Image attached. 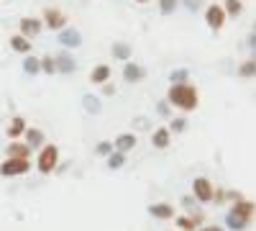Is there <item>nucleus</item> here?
<instances>
[{"label":"nucleus","instance_id":"nucleus-1","mask_svg":"<svg viewBox=\"0 0 256 231\" xmlns=\"http://www.w3.org/2000/svg\"><path fill=\"white\" fill-rule=\"evenodd\" d=\"M166 103L169 106H177L182 111H195L198 108V90L190 85H172L166 93Z\"/></svg>","mask_w":256,"mask_h":231},{"label":"nucleus","instance_id":"nucleus-2","mask_svg":"<svg viewBox=\"0 0 256 231\" xmlns=\"http://www.w3.org/2000/svg\"><path fill=\"white\" fill-rule=\"evenodd\" d=\"M56 162H59V146H56V144H46L44 149L38 152L36 167H38L41 175H52V170L56 167Z\"/></svg>","mask_w":256,"mask_h":231},{"label":"nucleus","instance_id":"nucleus-3","mask_svg":"<svg viewBox=\"0 0 256 231\" xmlns=\"http://www.w3.org/2000/svg\"><path fill=\"white\" fill-rule=\"evenodd\" d=\"M31 170V162L28 159H6L3 164H0V175L3 177H18V175H26Z\"/></svg>","mask_w":256,"mask_h":231},{"label":"nucleus","instance_id":"nucleus-4","mask_svg":"<svg viewBox=\"0 0 256 231\" xmlns=\"http://www.w3.org/2000/svg\"><path fill=\"white\" fill-rule=\"evenodd\" d=\"M192 193H195V200L210 203L212 195H216V187H212V182L208 177H195V182H192Z\"/></svg>","mask_w":256,"mask_h":231},{"label":"nucleus","instance_id":"nucleus-5","mask_svg":"<svg viewBox=\"0 0 256 231\" xmlns=\"http://www.w3.org/2000/svg\"><path fill=\"white\" fill-rule=\"evenodd\" d=\"M230 211L251 223V218L256 216V203H251V200H246V198H238V200H233V208H230Z\"/></svg>","mask_w":256,"mask_h":231},{"label":"nucleus","instance_id":"nucleus-6","mask_svg":"<svg viewBox=\"0 0 256 231\" xmlns=\"http://www.w3.org/2000/svg\"><path fill=\"white\" fill-rule=\"evenodd\" d=\"M8 157H10V159H31V146H28L26 141H10Z\"/></svg>","mask_w":256,"mask_h":231},{"label":"nucleus","instance_id":"nucleus-7","mask_svg":"<svg viewBox=\"0 0 256 231\" xmlns=\"http://www.w3.org/2000/svg\"><path fill=\"white\" fill-rule=\"evenodd\" d=\"M56 59V72H62V75H72L74 70H77V62L72 59V54H67V52H62L59 57H54Z\"/></svg>","mask_w":256,"mask_h":231},{"label":"nucleus","instance_id":"nucleus-8","mask_svg":"<svg viewBox=\"0 0 256 231\" xmlns=\"http://www.w3.org/2000/svg\"><path fill=\"white\" fill-rule=\"evenodd\" d=\"M144 75H146V70L141 65H136V62H126V67H123L126 82H138V80H144Z\"/></svg>","mask_w":256,"mask_h":231},{"label":"nucleus","instance_id":"nucleus-9","mask_svg":"<svg viewBox=\"0 0 256 231\" xmlns=\"http://www.w3.org/2000/svg\"><path fill=\"white\" fill-rule=\"evenodd\" d=\"M26 144L31 146V149H44V141H46V136H44V131H41V129H26Z\"/></svg>","mask_w":256,"mask_h":231},{"label":"nucleus","instance_id":"nucleus-10","mask_svg":"<svg viewBox=\"0 0 256 231\" xmlns=\"http://www.w3.org/2000/svg\"><path fill=\"white\" fill-rule=\"evenodd\" d=\"M59 44L62 47H80L82 44V39H80V31H74V29H62L59 31Z\"/></svg>","mask_w":256,"mask_h":231},{"label":"nucleus","instance_id":"nucleus-11","mask_svg":"<svg viewBox=\"0 0 256 231\" xmlns=\"http://www.w3.org/2000/svg\"><path fill=\"white\" fill-rule=\"evenodd\" d=\"M134 146H136V134H120L116 141H113V149L116 152H131L134 149Z\"/></svg>","mask_w":256,"mask_h":231},{"label":"nucleus","instance_id":"nucleus-12","mask_svg":"<svg viewBox=\"0 0 256 231\" xmlns=\"http://www.w3.org/2000/svg\"><path fill=\"white\" fill-rule=\"evenodd\" d=\"M148 213H152L154 218L166 221V218H172V216H174V208L169 205V203H154V205H148Z\"/></svg>","mask_w":256,"mask_h":231},{"label":"nucleus","instance_id":"nucleus-13","mask_svg":"<svg viewBox=\"0 0 256 231\" xmlns=\"http://www.w3.org/2000/svg\"><path fill=\"white\" fill-rule=\"evenodd\" d=\"M223 21H226V13H223L220 6H210V8H208V26H210V29H220Z\"/></svg>","mask_w":256,"mask_h":231},{"label":"nucleus","instance_id":"nucleus-14","mask_svg":"<svg viewBox=\"0 0 256 231\" xmlns=\"http://www.w3.org/2000/svg\"><path fill=\"white\" fill-rule=\"evenodd\" d=\"M169 141H172V131H169V129H154V134H152V144L156 146V149H166Z\"/></svg>","mask_w":256,"mask_h":231},{"label":"nucleus","instance_id":"nucleus-15","mask_svg":"<svg viewBox=\"0 0 256 231\" xmlns=\"http://www.w3.org/2000/svg\"><path fill=\"white\" fill-rule=\"evenodd\" d=\"M26 134V121L20 118V116H13L10 118V126H8V136L10 139H18V136H24Z\"/></svg>","mask_w":256,"mask_h":231},{"label":"nucleus","instance_id":"nucleus-16","mask_svg":"<svg viewBox=\"0 0 256 231\" xmlns=\"http://www.w3.org/2000/svg\"><path fill=\"white\" fill-rule=\"evenodd\" d=\"M10 49L18 52V54H28V52H31V41H28L24 34H18V36L10 39Z\"/></svg>","mask_w":256,"mask_h":231},{"label":"nucleus","instance_id":"nucleus-17","mask_svg":"<svg viewBox=\"0 0 256 231\" xmlns=\"http://www.w3.org/2000/svg\"><path fill=\"white\" fill-rule=\"evenodd\" d=\"M90 80L95 82V85H105V82L110 80V67H108V65H98V67L92 70Z\"/></svg>","mask_w":256,"mask_h":231},{"label":"nucleus","instance_id":"nucleus-18","mask_svg":"<svg viewBox=\"0 0 256 231\" xmlns=\"http://www.w3.org/2000/svg\"><path fill=\"white\" fill-rule=\"evenodd\" d=\"M226 226H228L230 231H244V228L248 226V221L241 218V216H236L233 211H228V213H226Z\"/></svg>","mask_w":256,"mask_h":231},{"label":"nucleus","instance_id":"nucleus-19","mask_svg":"<svg viewBox=\"0 0 256 231\" xmlns=\"http://www.w3.org/2000/svg\"><path fill=\"white\" fill-rule=\"evenodd\" d=\"M20 31H24V36L28 39V36H36L38 31H41V24L36 18H24L20 21Z\"/></svg>","mask_w":256,"mask_h":231},{"label":"nucleus","instance_id":"nucleus-20","mask_svg":"<svg viewBox=\"0 0 256 231\" xmlns=\"http://www.w3.org/2000/svg\"><path fill=\"white\" fill-rule=\"evenodd\" d=\"M64 24H67L64 13H59V11H46V26H49V29H62Z\"/></svg>","mask_w":256,"mask_h":231},{"label":"nucleus","instance_id":"nucleus-21","mask_svg":"<svg viewBox=\"0 0 256 231\" xmlns=\"http://www.w3.org/2000/svg\"><path fill=\"white\" fill-rule=\"evenodd\" d=\"M82 106H84V111H88V113H100L102 111V103H100L98 95H84L82 98Z\"/></svg>","mask_w":256,"mask_h":231},{"label":"nucleus","instance_id":"nucleus-22","mask_svg":"<svg viewBox=\"0 0 256 231\" xmlns=\"http://www.w3.org/2000/svg\"><path fill=\"white\" fill-rule=\"evenodd\" d=\"M113 57L116 59H131V47L118 41V44H113Z\"/></svg>","mask_w":256,"mask_h":231},{"label":"nucleus","instance_id":"nucleus-23","mask_svg":"<svg viewBox=\"0 0 256 231\" xmlns=\"http://www.w3.org/2000/svg\"><path fill=\"white\" fill-rule=\"evenodd\" d=\"M123 164H126V154L123 152H113L108 157V167H110V170H120Z\"/></svg>","mask_w":256,"mask_h":231},{"label":"nucleus","instance_id":"nucleus-24","mask_svg":"<svg viewBox=\"0 0 256 231\" xmlns=\"http://www.w3.org/2000/svg\"><path fill=\"white\" fill-rule=\"evenodd\" d=\"M24 70H26L28 75H38V72H41V59H34V57L24 59Z\"/></svg>","mask_w":256,"mask_h":231},{"label":"nucleus","instance_id":"nucleus-25","mask_svg":"<svg viewBox=\"0 0 256 231\" xmlns=\"http://www.w3.org/2000/svg\"><path fill=\"white\" fill-rule=\"evenodd\" d=\"M177 226H180L182 231H198V228H200V223H195L190 216H180V218H177Z\"/></svg>","mask_w":256,"mask_h":231},{"label":"nucleus","instance_id":"nucleus-26","mask_svg":"<svg viewBox=\"0 0 256 231\" xmlns=\"http://www.w3.org/2000/svg\"><path fill=\"white\" fill-rule=\"evenodd\" d=\"M187 77H190V72H187V70H174L172 75H169L172 85H187Z\"/></svg>","mask_w":256,"mask_h":231},{"label":"nucleus","instance_id":"nucleus-27","mask_svg":"<svg viewBox=\"0 0 256 231\" xmlns=\"http://www.w3.org/2000/svg\"><path fill=\"white\" fill-rule=\"evenodd\" d=\"M238 75H241V77H254V75H256V62H254V59L244 62V65L238 67Z\"/></svg>","mask_w":256,"mask_h":231},{"label":"nucleus","instance_id":"nucleus-28","mask_svg":"<svg viewBox=\"0 0 256 231\" xmlns=\"http://www.w3.org/2000/svg\"><path fill=\"white\" fill-rule=\"evenodd\" d=\"M95 154H100V157H110V154H113V141H100V144L95 146Z\"/></svg>","mask_w":256,"mask_h":231},{"label":"nucleus","instance_id":"nucleus-29","mask_svg":"<svg viewBox=\"0 0 256 231\" xmlns=\"http://www.w3.org/2000/svg\"><path fill=\"white\" fill-rule=\"evenodd\" d=\"M41 72H46V75L56 72V59H52V57H44V59H41Z\"/></svg>","mask_w":256,"mask_h":231},{"label":"nucleus","instance_id":"nucleus-30","mask_svg":"<svg viewBox=\"0 0 256 231\" xmlns=\"http://www.w3.org/2000/svg\"><path fill=\"white\" fill-rule=\"evenodd\" d=\"M187 129V121L184 118H174L172 123H169V131H174V134H182Z\"/></svg>","mask_w":256,"mask_h":231},{"label":"nucleus","instance_id":"nucleus-31","mask_svg":"<svg viewBox=\"0 0 256 231\" xmlns=\"http://www.w3.org/2000/svg\"><path fill=\"white\" fill-rule=\"evenodd\" d=\"M174 3H177V0H162V13L169 16V13L174 11Z\"/></svg>","mask_w":256,"mask_h":231},{"label":"nucleus","instance_id":"nucleus-32","mask_svg":"<svg viewBox=\"0 0 256 231\" xmlns=\"http://www.w3.org/2000/svg\"><path fill=\"white\" fill-rule=\"evenodd\" d=\"M156 113H159V116H164V118L169 116V103H166V100H162L159 106H156Z\"/></svg>","mask_w":256,"mask_h":231},{"label":"nucleus","instance_id":"nucleus-33","mask_svg":"<svg viewBox=\"0 0 256 231\" xmlns=\"http://www.w3.org/2000/svg\"><path fill=\"white\" fill-rule=\"evenodd\" d=\"M228 11L230 13H238L241 11V3H238V0H228Z\"/></svg>","mask_w":256,"mask_h":231},{"label":"nucleus","instance_id":"nucleus-34","mask_svg":"<svg viewBox=\"0 0 256 231\" xmlns=\"http://www.w3.org/2000/svg\"><path fill=\"white\" fill-rule=\"evenodd\" d=\"M198 231H223V228L220 226H200Z\"/></svg>","mask_w":256,"mask_h":231},{"label":"nucleus","instance_id":"nucleus-35","mask_svg":"<svg viewBox=\"0 0 256 231\" xmlns=\"http://www.w3.org/2000/svg\"><path fill=\"white\" fill-rule=\"evenodd\" d=\"M102 93H105V95H113L116 90H113V85H108V82H105V85H102Z\"/></svg>","mask_w":256,"mask_h":231},{"label":"nucleus","instance_id":"nucleus-36","mask_svg":"<svg viewBox=\"0 0 256 231\" xmlns=\"http://www.w3.org/2000/svg\"><path fill=\"white\" fill-rule=\"evenodd\" d=\"M198 6H200V0H187V8H190V11L198 8Z\"/></svg>","mask_w":256,"mask_h":231},{"label":"nucleus","instance_id":"nucleus-37","mask_svg":"<svg viewBox=\"0 0 256 231\" xmlns=\"http://www.w3.org/2000/svg\"><path fill=\"white\" fill-rule=\"evenodd\" d=\"M254 62H256V52H254Z\"/></svg>","mask_w":256,"mask_h":231}]
</instances>
